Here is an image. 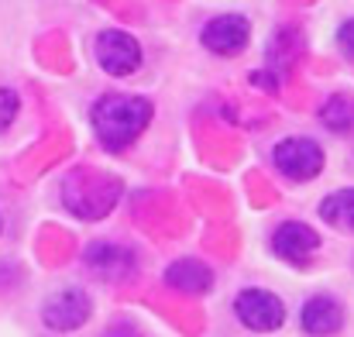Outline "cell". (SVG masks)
<instances>
[{"label":"cell","mask_w":354,"mask_h":337,"mask_svg":"<svg viewBox=\"0 0 354 337\" xmlns=\"http://www.w3.org/2000/svg\"><path fill=\"white\" fill-rule=\"evenodd\" d=\"M0 230H3V217H0Z\"/></svg>","instance_id":"2e32d148"},{"label":"cell","mask_w":354,"mask_h":337,"mask_svg":"<svg viewBox=\"0 0 354 337\" xmlns=\"http://www.w3.org/2000/svg\"><path fill=\"white\" fill-rule=\"evenodd\" d=\"M93 55H97L100 69L114 80H124V76L141 69V45L124 28H104L93 38Z\"/></svg>","instance_id":"7a4b0ae2"},{"label":"cell","mask_w":354,"mask_h":337,"mask_svg":"<svg viewBox=\"0 0 354 337\" xmlns=\"http://www.w3.org/2000/svg\"><path fill=\"white\" fill-rule=\"evenodd\" d=\"M165 286L176 293H189V296H203L214 289V268L203 265L200 258H179L165 268Z\"/></svg>","instance_id":"30bf717a"},{"label":"cell","mask_w":354,"mask_h":337,"mask_svg":"<svg viewBox=\"0 0 354 337\" xmlns=\"http://www.w3.org/2000/svg\"><path fill=\"white\" fill-rule=\"evenodd\" d=\"M268 248H272V255L282 258L286 265L306 268L310 258L320 251V234H317L310 224H303V221H286V224H279L272 230Z\"/></svg>","instance_id":"52a82bcc"},{"label":"cell","mask_w":354,"mask_h":337,"mask_svg":"<svg viewBox=\"0 0 354 337\" xmlns=\"http://www.w3.org/2000/svg\"><path fill=\"white\" fill-rule=\"evenodd\" d=\"M93 313V300L90 293L83 289H62V293H52L41 307V324L55 334H73L80 331Z\"/></svg>","instance_id":"5b68a950"},{"label":"cell","mask_w":354,"mask_h":337,"mask_svg":"<svg viewBox=\"0 0 354 337\" xmlns=\"http://www.w3.org/2000/svg\"><path fill=\"white\" fill-rule=\"evenodd\" d=\"M317 214H320L324 224L337 227V230H351L354 234V190H334V193H327V197L320 200Z\"/></svg>","instance_id":"8fae6325"},{"label":"cell","mask_w":354,"mask_h":337,"mask_svg":"<svg viewBox=\"0 0 354 337\" xmlns=\"http://www.w3.org/2000/svg\"><path fill=\"white\" fill-rule=\"evenodd\" d=\"M151 100L134 93H104L90 107V127L107 152H127L151 124Z\"/></svg>","instance_id":"6da1fadb"},{"label":"cell","mask_w":354,"mask_h":337,"mask_svg":"<svg viewBox=\"0 0 354 337\" xmlns=\"http://www.w3.org/2000/svg\"><path fill=\"white\" fill-rule=\"evenodd\" d=\"M234 317L254 334H272L286 324V303L268 289H241L234 300Z\"/></svg>","instance_id":"277c9868"},{"label":"cell","mask_w":354,"mask_h":337,"mask_svg":"<svg viewBox=\"0 0 354 337\" xmlns=\"http://www.w3.org/2000/svg\"><path fill=\"white\" fill-rule=\"evenodd\" d=\"M299 327L310 337H330L344 327V307L334 296H313L299 310Z\"/></svg>","instance_id":"9c48e42d"},{"label":"cell","mask_w":354,"mask_h":337,"mask_svg":"<svg viewBox=\"0 0 354 337\" xmlns=\"http://www.w3.org/2000/svg\"><path fill=\"white\" fill-rule=\"evenodd\" d=\"M320 120H324V127H330V131H337V134H348L354 127V97H348V93L330 97V100L320 107Z\"/></svg>","instance_id":"7c38bea8"},{"label":"cell","mask_w":354,"mask_h":337,"mask_svg":"<svg viewBox=\"0 0 354 337\" xmlns=\"http://www.w3.org/2000/svg\"><path fill=\"white\" fill-rule=\"evenodd\" d=\"M272 162L289 183H306L324 172V148L313 138H282L272 148Z\"/></svg>","instance_id":"3957f363"},{"label":"cell","mask_w":354,"mask_h":337,"mask_svg":"<svg viewBox=\"0 0 354 337\" xmlns=\"http://www.w3.org/2000/svg\"><path fill=\"white\" fill-rule=\"evenodd\" d=\"M200 42L207 52H214L221 59H234L251 42V21L244 14H217L200 28Z\"/></svg>","instance_id":"8992f818"},{"label":"cell","mask_w":354,"mask_h":337,"mask_svg":"<svg viewBox=\"0 0 354 337\" xmlns=\"http://www.w3.org/2000/svg\"><path fill=\"white\" fill-rule=\"evenodd\" d=\"M83 262L97 279H107V282H120L134 272V251L118 241H93L86 248Z\"/></svg>","instance_id":"ba28073f"},{"label":"cell","mask_w":354,"mask_h":337,"mask_svg":"<svg viewBox=\"0 0 354 337\" xmlns=\"http://www.w3.org/2000/svg\"><path fill=\"white\" fill-rule=\"evenodd\" d=\"M17 113H21V97H17L14 90L0 86V134L17 120Z\"/></svg>","instance_id":"4fadbf2b"},{"label":"cell","mask_w":354,"mask_h":337,"mask_svg":"<svg viewBox=\"0 0 354 337\" xmlns=\"http://www.w3.org/2000/svg\"><path fill=\"white\" fill-rule=\"evenodd\" d=\"M134 334H138V331H134L131 324H118V327L107 331V337H134Z\"/></svg>","instance_id":"9a60e30c"},{"label":"cell","mask_w":354,"mask_h":337,"mask_svg":"<svg viewBox=\"0 0 354 337\" xmlns=\"http://www.w3.org/2000/svg\"><path fill=\"white\" fill-rule=\"evenodd\" d=\"M337 45H341V52L354 59V17H348L341 28H337Z\"/></svg>","instance_id":"5bb4252c"}]
</instances>
